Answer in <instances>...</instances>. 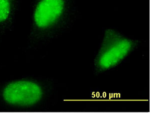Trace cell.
<instances>
[{"instance_id": "obj_4", "label": "cell", "mask_w": 150, "mask_h": 113, "mask_svg": "<svg viewBox=\"0 0 150 113\" xmlns=\"http://www.w3.org/2000/svg\"><path fill=\"white\" fill-rule=\"evenodd\" d=\"M10 12L9 0H0V22L6 20Z\"/></svg>"}, {"instance_id": "obj_1", "label": "cell", "mask_w": 150, "mask_h": 113, "mask_svg": "<svg viewBox=\"0 0 150 113\" xmlns=\"http://www.w3.org/2000/svg\"><path fill=\"white\" fill-rule=\"evenodd\" d=\"M133 46L132 41L114 30H108L98 56V63L105 69L115 66L131 51Z\"/></svg>"}, {"instance_id": "obj_3", "label": "cell", "mask_w": 150, "mask_h": 113, "mask_svg": "<svg viewBox=\"0 0 150 113\" xmlns=\"http://www.w3.org/2000/svg\"><path fill=\"white\" fill-rule=\"evenodd\" d=\"M64 8L63 0H41L35 12L36 25L40 28L52 25L61 16Z\"/></svg>"}, {"instance_id": "obj_2", "label": "cell", "mask_w": 150, "mask_h": 113, "mask_svg": "<svg viewBox=\"0 0 150 113\" xmlns=\"http://www.w3.org/2000/svg\"><path fill=\"white\" fill-rule=\"evenodd\" d=\"M43 92L41 87L31 81H18L8 85L4 90L5 101L12 105L31 106L41 99Z\"/></svg>"}]
</instances>
